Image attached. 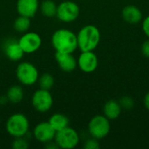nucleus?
I'll list each match as a JSON object with an SVG mask.
<instances>
[{
    "instance_id": "obj_19",
    "label": "nucleus",
    "mask_w": 149,
    "mask_h": 149,
    "mask_svg": "<svg viewBox=\"0 0 149 149\" xmlns=\"http://www.w3.org/2000/svg\"><path fill=\"white\" fill-rule=\"evenodd\" d=\"M39 10L45 17L52 18L57 16L58 4L53 0H44L39 3Z\"/></svg>"
},
{
    "instance_id": "obj_2",
    "label": "nucleus",
    "mask_w": 149,
    "mask_h": 149,
    "mask_svg": "<svg viewBox=\"0 0 149 149\" xmlns=\"http://www.w3.org/2000/svg\"><path fill=\"white\" fill-rule=\"evenodd\" d=\"M100 31L93 24H87L82 27L77 34L78 49L80 52L94 51L100 41Z\"/></svg>"
},
{
    "instance_id": "obj_3",
    "label": "nucleus",
    "mask_w": 149,
    "mask_h": 149,
    "mask_svg": "<svg viewBox=\"0 0 149 149\" xmlns=\"http://www.w3.org/2000/svg\"><path fill=\"white\" fill-rule=\"evenodd\" d=\"M6 132L13 138L24 137L29 132L30 121L28 118L21 113L11 114L5 123Z\"/></svg>"
},
{
    "instance_id": "obj_14",
    "label": "nucleus",
    "mask_w": 149,
    "mask_h": 149,
    "mask_svg": "<svg viewBox=\"0 0 149 149\" xmlns=\"http://www.w3.org/2000/svg\"><path fill=\"white\" fill-rule=\"evenodd\" d=\"M3 52L7 58L13 62L21 60V58L24 55V52L22 50L17 40H8L4 45Z\"/></svg>"
},
{
    "instance_id": "obj_22",
    "label": "nucleus",
    "mask_w": 149,
    "mask_h": 149,
    "mask_svg": "<svg viewBox=\"0 0 149 149\" xmlns=\"http://www.w3.org/2000/svg\"><path fill=\"white\" fill-rule=\"evenodd\" d=\"M11 148L13 149H27L29 148V141L25 136L14 138L11 143Z\"/></svg>"
},
{
    "instance_id": "obj_26",
    "label": "nucleus",
    "mask_w": 149,
    "mask_h": 149,
    "mask_svg": "<svg viewBox=\"0 0 149 149\" xmlns=\"http://www.w3.org/2000/svg\"><path fill=\"white\" fill-rule=\"evenodd\" d=\"M142 30L145 35L149 38V16L146 17L142 23Z\"/></svg>"
},
{
    "instance_id": "obj_4",
    "label": "nucleus",
    "mask_w": 149,
    "mask_h": 149,
    "mask_svg": "<svg viewBox=\"0 0 149 149\" xmlns=\"http://www.w3.org/2000/svg\"><path fill=\"white\" fill-rule=\"evenodd\" d=\"M16 77L22 86H31L38 82L39 72L35 65L28 61H24L17 65Z\"/></svg>"
},
{
    "instance_id": "obj_11",
    "label": "nucleus",
    "mask_w": 149,
    "mask_h": 149,
    "mask_svg": "<svg viewBox=\"0 0 149 149\" xmlns=\"http://www.w3.org/2000/svg\"><path fill=\"white\" fill-rule=\"evenodd\" d=\"M78 67L86 73L93 72L99 65V59L93 51L81 52L77 58Z\"/></svg>"
},
{
    "instance_id": "obj_23",
    "label": "nucleus",
    "mask_w": 149,
    "mask_h": 149,
    "mask_svg": "<svg viewBox=\"0 0 149 149\" xmlns=\"http://www.w3.org/2000/svg\"><path fill=\"white\" fill-rule=\"evenodd\" d=\"M119 102L122 107V110L123 109L131 110L134 107V100L133 98H131L129 96H123L122 98H120Z\"/></svg>"
},
{
    "instance_id": "obj_1",
    "label": "nucleus",
    "mask_w": 149,
    "mask_h": 149,
    "mask_svg": "<svg viewBox=\"0 0 149 149\" xmlns=\"http://www.w3.org/2000/svg\"><path fill=\"white\" fill-rule=\"evenodd\" d=\"M51 42L56 52L73 53L78 49L77 34L69 29L61 28L55 31Z\"/></svg>"
},
{
    "instance_id": "obj_9",
    "label": "nucleus",
    "mask_w": 149,
    "mask_h": 149,
    "mask_svg": "<svg viewBox=\"0 0 149 149\" xmlns=\"http://www.w3.org/2000/svg\"><path fill=\"white\" fill-rule=\"evenodd\" d=\"M24 54H31L39 50L42 45V38L34 31H26L17 40Z\"/></svg>"
},
{
    "instance_id": "obj_5",
    "label": "nucleus",
    "mask_w": 149,
    "mask_h": 149,
    "mask_svg": "<svg viewBox=\"0 0 149 149\" xmlns=\"http://www.w3.org/2000/svg\"><path fill=\"white\" fill-rule=\"evenodd\" d=\"M87 129L91 137L97 140H102L106 138L110 133V120H108L105 115H95L90 120Z\"/></svg>"
},
{
    "instance_id": "obj_13",
    "label": "nucleus",
    "mask_w": 149,
    "mask_h": 149,
    "mask_svg": "<svg viewBox=\"0 0 149 149\" xmlns=\"http://www.w3.org/2000/svg\"><path fill=\"white\" fill-rule=\"evenodd\" d=\"M16 8L18 15L29 18H32L39 10V1L38 0H17Z\"/></svg>"
},
{
    "instance_id": "obj_6",
    "label": "nucleus",
    "mask_w": 149,
    "mask_h": 149,
    "mask_svg": "<svg viewBox=\"0 0 149 149\" xmlns=\"http://www.w3.org/2000/svg\"><path fill=\"white\" fill-rule=\"evenodd\" d=\"M54 141L58 148L73 149L79 145L80 137L79 133L69 126L56 133Z\"/></svg>"
},
{
    "instance_id": "obj_8",
    "label": "nucleus",
    "mask_w": 149,
    "mask_h": 149,
    "mask_svg": "<svg viewBox=\"0 0 149 149\" xmlns=\"http://www.w3.org/2000/svg\"><path fill=\"white\" fill-rule=\"evenodd\" d=\"M31 105L37 112L46 113L52 107L53 97L49 90L39 88L32 94Z\"/></svg>"
},
{
    "instance_id": "obj_7",
    "label": "nucleus",
    "mask_w": 149,
    "mask_h": 149,
    "mask_svg": "<svg viewBox=\"0 0 149 149\" xmlns=\"http://www.w3.org/2000/svg\"><path fill=\"white\" fill-rule=\"evenodd\" d=\"M79 6L73 1L66 0L58 4L57 17L63 23L74 22L79 16Z\"/></svg>"
},
{
    "instance_id": "obj_29",
    "label": "nucleus",
    "mask_w": 149,
    "mask_h": 149,
    "mask_svg": "<svg viewBox=\"0 0 149 149\" xmlns=\"http://www.w3.org/2000/svg\"><path fill=\"white\" fill-rule=\"evenodd\" d=\"M0 123H1V117H0Z\"/></svg>"
},
{
    "instance_id": "obj_20",
    "label": "nucleus",
    "mask_w": 149,
    "mask_h": 149,
    "mask_svg": "<svg viewBox=\"0 0 149 149\" xmlns=\"http://www.w3.org/2000/svg\"><path fill=\"white\" fill-rule=\"evenodd\" d=\"M31 27V18L24 17V16H18L13 23V28L14 30L18 33H24L29 31Z\"/></svg>"
},
{
    "instance_id": "obj_18",
    "label": "nucleus",
    "mask_w": 149,
    "mask_h": 149,
    "mask_svg": "<svg viewBox=\"0 0 149 149\" xmlns=\"http://www.w3.org/2000/svg\"><path fill=\"white\" fill-rule=\"evenodd\" d=\"M24 92L20 85H13L10 86L6 93L8 102L11 104H18L24 100Z\"/></svg>"
},
{
    "instance_id": "obj_28",
    "label": "nucleus",
    "mask_w": 149,
    "mask_h": 149,
    "mask_svg": "<svg viewBox=\"0 0 149 149\" xmlns=\"http://www.w3.org/2000/svg\"><path fill=\"white\" fill-rule=\"evenodd\" d=\"M1 104H2V101H1V98H0V106H1Z\"/></svg>"
},
{
    "instance_id": "obj_21",
    "label": "nucleus",
    "mask_w": 149,
    "mask_h": 149,
    "mask_svg": "<svg viewBox=\"0 0 149 149\" xmlns=\"http://www.w3.org/2000/svg\"><path fill=\"white\" fill-rule=\"evenodd\" d=\"M38 83L39 88L50 91L55 84V79L51 73L45 72L42 75H39Z\"/></svg>"
},
{
    "instance_id": "obj_24",
    "label": "nucleus",
    "mask_w": 149,
    "mask_h": 149,
    "mask_svg": "<svg viewBox=\"0 0 149 149\" xmlns=\"http://www.w3.org/2000/svg\"><path fill=\"white\" fill-rule=\"evenodd\" d=\"M100 147V145L99 143V140L93 138V137L91 139L87 140L84 145L85 149H99Z\"/></svg>"
},
{
    "instance_id": "obj_25",
    "label": "nucleus",
    "mask_w": 149,
    "mask_h": 149,
    "mask_svg": "<svg viewBox=\"0 0 149 149\" xmlns=\"http://www.w3.org/2000/svg\"><path fill=\"white\" fill-rule=\"evenodd\" d=\"M141 53L145 58H149V38L147 39L141 45Z\"/></svg>"
},
{
    "instance_id": "obj_10",
    "label": "nucleus",
    "mask_w": 149,
    "mask_h": 149,
    "mask_svg": "<svg viewBox=\"0 0 149 149\" xmlns=\"http://www.w3.org/2000/svg\"><path fill=\"white\" fill-rule=\"evenodd\" d=\"M55 134L56 131L52 128L48 121H42L37 124L32 131V135L35 140L44 144L54 141Z\"/></svg>"
},
{
    "instance_id": "obj_16",
    "label": "nucleus",
    "mask_w": 149,
    "mask_h": 149,
    "mask_svg": "<svg viewBox=\"0 0 149 149\" xmlns=\"http://www.w3.org/2000/svg\"><path fill=\"white\" fill-rule=\"evenodd\" d=\"M122 112V107L119 101L115 100H107L103 107V113L108 120L118 119Z\"/></svg>"
},
{
    "instance_id": "obj_15",
    "label": "nucleus",
    "mask_w": 149,
    "mask_h": 149,
    "mask_svg": "<svg viewBox=\"0 0 149 149\" xmlns=\"http://www.w3.org/2000/svg\"><path fill=\"white\" fill-rule=\"evenodd\" d=\"M121 16L123 20L130 24H136L140 23L143 18L141 9L132 4L127 5L123 8L121 11Z\"/></svg>"
},
{
    "instance_id": "obj_27",
    "label": "nucleus",
    "mask_w": 149,
    "mask_h": 149,
    "mask_svg": "<svg viewBox=\"0 0 149 149\" xmlns=\"http://www.w3.org/2000/svg\"><path fill=\"white\" fill-rule=\"evenodd\" d=\"M143 103H144V106H145L146 109L149 111V92H148V93H146V95L144 96Z\"/></svg>"
},
{
    "instance_id": "obj_17",
    "label": "nucleus",
    "mask_w": 149,
    "mask_h": 149,
    "mask_svg": "<svg viewBox=\"0 0 149 149\" xmlns=\"http://www.w3.org/2000/svg\"><path fill=\"white\" fill-rule=\"evenodd\" d=\"M48 122L52 127V128L56 131V133L70 126L69 118L65 114H63L60 113L52 114L50 117Z\"/></svg>"
},
{
    "instance_id": "obj_12",
    "label": "nucleus",
    "mask_w": 149,
    "mask_h": 149,
    "mask_svg": "<svg viewBox=\"0 0 149 149\" xmlns=\"http://www.w3.org/2000/svg\"><path fill=\"white\" fill-rule=\"evenodd\" d=\"M56 62L61 71L65 72H72L78 67L77 58L73 56V53H55Z\"/></svg>"
}]
</instances>
